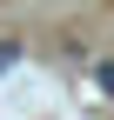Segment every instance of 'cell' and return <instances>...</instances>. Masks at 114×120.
<instances>
[{
  "mask_svg": "<svg viewBox=\"0 0 114 120\" xmlns=\"http://www.w3.org/2000/svg\"><path fill=\"white\" fill-rule=\"evenodd\" d=\"M13 60H20V47H13V40H0V73H7Z\"/></svg>",
  "mask_w": 114,
  "mask_h": 120,
  "instance_id": "6da1fadb",
  "label": "cell"
},
{
  "mask_svg": "<svg viewBox=\"0 0 114 120\" xmlns=\"http://www.w3.org/2000/svg\"><path fill=\"white\" fill-rule=\"evenodd\" d=\"M94 80H101V94H114V67H94Z\"/></svg>",
  "mask_w": 114,
  "mask_h": 120,
  "instance_id": "7a4b0ae2",
  "label": "cell"
}]
</instances>
